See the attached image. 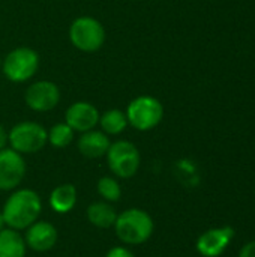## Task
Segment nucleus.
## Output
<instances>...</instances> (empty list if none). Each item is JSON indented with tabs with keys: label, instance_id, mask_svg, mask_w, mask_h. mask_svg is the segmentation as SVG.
<instances>
[{
	"label": "nucleus",
	"instance_id": "obj_24",
	"mask_svg": "<svg viewBox=\"0 0 255 257\" xmlns=\"http://www.w3.org/2000/svg\"><path fill=\"white\" fill-rule=\"evenodd\" d=\"M0 68H2V59H0Z\"/></svg>",
	"mask_w": 255,
	"mask_h": 257
},
{
	"label": "nucleus",
	"instance_id": "obj_3",
	"mask_svg": "<svg viewBox=\"0 0 255 257\" xmlns=\"http://www.w3.org/2000/svg\"><path fill=\"white\" fill-rule=\"evenodd\" d=\"M125 114L128 125L137 131H150L161 123L164 117V107L156 98L150 95H141L129 102Z\"/></svg>",
	"mask_w": 255,
	"mask_h": 257
},
{
	"label": "nucleus",
	"instance_id": "obj_8",
	"mask_svg": "<svg viewBox=\"0 0 255 257\" xmlns=\"http://www.w3.org/2000/svg\"><path fill=\"white\" fill-rule=\"evenodd\" d=\"M24 101L27 107L38 113H45L53 108L60 101V89L56 83L48 80H39L30 84L24 93Z\"/></svg>",
	"mask_w": 255,
	"mask_h": 257
},
{
	"label": "nucleus",
	"instance_id": "obj_2",
	"mask_svg": "<svg viewBox=\"0 0 255 257\" xmlns=\"http://www.w3.org/2000/svg\"><path fill=\"white\" fill-rule=\"evenodd\" d=\"M153 220L152 217L140 209L131 208L117 215L114 223V230L117 238L126 245H140L150 239L153 235Z\"/></svg>",
	"mask_w": 255,
	"mask_h": 257
},
{
	"label": "nucleus",
	"instance_id": "obj_20",
	"mask_svg": "<svg viewBox=\"0 0 255 257\" xmlns=\"http://www.w3.org/2000/svg\"><path fill=\"white\" fill-rule=\"evenodd\" d=\"M105 257H135L134 253L126 247H113Z\"/></svg>",
	"mask_w": 255,
	"mask_h": 257
},
{
	"label": "nucleus",
	"instance_id": "obj_12",
	"mask_svg": "<svg viewBox=\"0 0 255 257\" xmlns=\"http://www.w3.org/2000/svg\"><path fill=\"white\" fill-rule=\"evenodd\" d=\"M234 236L233 227H219L210 229L204 232L197 241V250L201 256L216 257L219 256L230 244Z\"/></svg>",
	"mask_w": 255,
	"mask_h": 257
},
{
	"label": "nucleus",
	"instance_id": "obj_23",
	"mask_svg": "<svg viewBox=\"0 0 255 257\" xmlns=\"http://www.w3.org/2000/svg\"><path fill=\"white\" fill-rule=\"evenodd\" d=\"M6 227V224H5V218H3V214H2V211H0V230H3Z\"/></svg>",
	"mask_w": 255,
	"mask_h": 257
},
{
	"label": "nucleus",
	"instance_id": "obj_6",
	"mask_svg": "<svg viewBox=\"0 0 255 257\" xmlns=\"http://www.w3.org/2000/svg\"><path fill=\"white\" fill-rule=\"evenodd\" d=\"M8 143L21 155L36 154L48 143V131L41 123L24 120L14 125L8 133Z\"/></svg>",
	"mask_w": 255,
	"mask_h": 257
},
{
	"label": "nucleus",
	"instance_id": "obj_19",
	"mask_svg": "<svg viewBox=\"0 0 255 257\" xmlns=\"http://www.w3.org/2000/svg\"><path fill=\"white\" fill-rule=\"evenodd\" d=\"M98 193L99 196L108 202V203H114V202H119V199L122 197V188H120V184L111 178V176H104L98 181Z\"/></svg>",
	"mask_w": 255,
	"mask_h": 257
},
{
	"label": "nucleus",
	"instance_id": "obj_9",
	"mask_svg": "<svg viewBox=\"0 0 255 257\" xmlns=\"http://www.w3.org/2000/svg\"><path fill=\"white\" fill-rule=\"evenodd\" d=\"M26 161L14 149L0 151V190L14 191L26 176Z\"/></svg>",
	"mask_w": 255,
	"mask_h": 257
},
{
	"label": "nucleus",
	"instance_id": "obj_14",
	"mask_svg": "<svg viewBox=\"0 0 255 257\" xmlns=\"http://www.w3.org/2000/svg\"><path fill=\"white\" fill-rule=\"evenodd\" d=\"M77 205V188L72 184L57 185L50 194V206L57 214H68Z\"/></svg>",
	"mask_w": 255,
	"mask_h": 257
},
{
	"label": "nucleus",
	"instance_id": "obj_4",
	"mask_svg": "<svg viewBox=\"0 0 255 257\" xmlns=\"http://www.w3.org/2000/svg\"><path fill=\"white\" fill-rule=\"evenodd\" d=\"M69 41L83 53H95L105 42V29L93 17H78L69 26Z\"/></svg>",
	"mask_w": 255,
	"mask_h": 257
},
{
	"label": "nucleus",
	"instance_id": "obj_11",
	"mask_svg": "<svg viewBox=\"0 0 255 257\" xmlns=\"http://www.w3.org/2000/svg\"><path fill=\"white\" fill-rule=\"evenodd\" d=\"M26 245L27 248L38 251V253H45L50 251L59 239L57 229L48 223V221H35L32 226L26 229Z\"/></svg>",
	"mask_w": 255,
	"mask_h": 257
},
{
	"label": "nucleus",
	"instance_id": "obj_1",
	"mask_svg": "<svg viewBox=\"0 0 255 257\" xmlns=\"http://www.w3.org/2000/svg\"><path fill=\"white\" fill-rule=\"evenodd\" d=\"M42 212V202L36 191L30 188L14 190L3 205L2 214L5 224L14 230H26L35 221H38Z\"/></svg>",
	"mask_w": 255,
	"mask_h": 257
},
{
	"label": "nucleus",
	"instance_id": "obj_15",
	"mask_svg": "<svg viewBox=\"0 0 255 257\" xmlns=\"http://www.w3.org/2000/svg\"><path fill=\"white\" fill-rule=\"evenodd\" d=\"M27 245L24 236L14 229L0 230V257H26Z\"/></svg>",
	"mask_w": 255,
	"mask_h": 257
},
{
	"label": "nucleus",
	"instance_id": "obj_5",
	"mask_svg": "<svg viewBox=\"0 0 255 257\" xmlns=\"http://www.w3.org/2000/svg\"><path fill=\"white\" fill-rule=\"evenodd\" d=\"M39 68V54L30 47H18L6 54L2 62L5 77L12 83L30 80Z\"/></svg>",
	"mask_w": 255,
	"mask_h": 257
},
{
	"label": "nucleus",
	"instance_id": "obj_17",
	"mask_svg": "<svg viewBox=\"0 0 255 257\" xmlns=\"http://www.w3.org/2000/svg\"><path fill=\"white\" fill-rule=\"evenodd\" d=\"M99 125L102 128V133H105L107 136H119L120 133L126 130L128 119L122 110L111 108V110H107L104 114H101Z\"/></svg>",
	"mask_w": 255,
	"mask_h": 257
},
{
	"label": "nucleus",
	"instance_id": "obj_22",
	"mask_svg": "<svg viewBox=\"0 0 255 257\" xmlns=\"http://www.w3.org/2000/svg\"><path fill=\"white\" fill-rule=\"evenodd\" d=\"M8 145V133L5 131V128L0 125V151L5 149Z\"/></svg>",
	"mask_w": 255,
	"mask_h": 257
},
{
	"label": "nucleus",
	"instance_id": "obj_10",
	"mask_svg": "<svg viewBox=\"0 0 255 257\" xmlns=\"http://www.w3.org/2000/svg\"><path fill=\"white\" fill-rule=\"evenodd\" d=\"M99 111L98 108L86 101L74 102L68 107L65 113V122L77 133H86L90 130H95V126L99 123Z\"/></svg>",
	"mask_w": 255,
	"mask_h": 257
},
{
	"label": "nucleus",
	"instance_id": "obj_7",
	"mask_svg": "<svg viewBox=\"0 0 255 257\" xmlns=\"http://www.w3.org/2000/svg\"><path fill=\"white\" fill-rule=\"evenodd\" d=\"M105 157L111 173L116 175L117 178L129 179L140 169V163H141L140 151L134 143L128 140H119L111 143Z\"/></svg>",
	"mask_w": 255,
	"mask_h": 257
},
{
	"label": "nucleus",
	"instance_id": "obj_18",
	"mask_svg": "<svg viewBox=\"0 0 255 257\" xmlns=\"http://www.w3.org/2000/svg\"><path fill=\"white\" fill-rule=\"evenodd\" d=\"M74 130L66 123V122H60V123H56L50 131H48V142L53 148H57V149H63V148H68L72 140H74Z\"/></svg>",
	"mask_w": 255,
	"mask_h": 257
},
{
	"label": "nucleus",
	"instance_id": "obj_13",
	"mask_svg": "<svg viewBox=\"0 0 255 257\" xmlns=\"http://www.w3.org/2000/svg\"><path fill=\"white\" fill-rule=\"evenodd\" d=\"M110 145L111 143H110L108 136L98 130H90V131L81 133L78 143H77L80 154L90 160L105 157Z\"/></svg>",
	"mask_w": 255,
	"mask_h": 257
},
{
	"label": "nucleus",
	"instance_id": "obj_16",
	"mask_svg": "<svg viewBox=\"0 0 255 257\" xmlns=\"http://www.w3.org/2000/svg\"><path fill=\"white\" fill-rule=\"evenodd\" d=\"M87 220L92 226L98 229H110L114 227L117 220L116 209L108 202H95L87 208Z\"/></svg>",
	"mask_w": 255,
	"mask_h": 257
},
{
	"label": "nucleus",
	"instance_id": "obj_21",
	"mask_svg": "<svg viewBox=\"0 0 255 257\" xmlns=\"http://www.w3.org/2000/svg\"><path fill=\"white\" fill-rule=\"evenodd\" d=\"M239 257H255V241L254 242L246 244V245L242 248V251H240Z\"/></svg>",
	"mask_w": 255,
	"mask_h": 257
}]
</instances>
